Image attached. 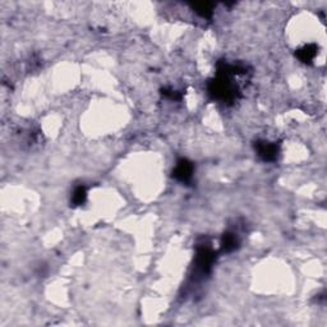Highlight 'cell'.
Instances as JSON below:
<instances>
[{
	"label": "cell",
	"instance_id": "6da1fadb",
	"mask_svg": "<svg viewBox=\"0 0 327 327\" xmlns=\"http://www.w3.org/2000/svg\"><path fill=\"white\" fill-rule=\"evenodd\" d=\"M215 261V253L208 245H199L197 248L196 263H194V272L196 276H205L211 271V267Z\"/></svg>",
	"mask_w": 327,
	"mask_h": 327
},
{
	"label": "cell",
	"instance_id": "7a4b0ae2",
	"mask_svg": "<svg viewBox=\"0 0 327 327\" xmlns=\"http://www.w3.org/2000/svg\"><path fill=\"white\" fill-rule=\"evenodd\" d=\"M257 155L262 159L263 161H274L276 160L279 153V146L272 142L267 141H261L256 143Z\"/></svg>",
	"mask_w": 327,
	"mask_h": 327
},
{
	"label": "cell",
	"instance_id": "3957f363",
	"mask_svg": "<svg viewBox=\"0 0 327 327\" xmlns=\"http://www.w3.org/2000/svg\"><path fill=\"white\" fill-rule=\"evenodd\" d=\"M193 169H194V167H193L192 163H189V161L185 160V159H181V160L178 161L174 171H173V177H174L177 180L183 181V183H188V181L192 179Z\"/></svg>",
	"mask_w": 327,
	"mask_h": 327
},
{
	"label": "cell",
	"instance_id": "277c9868",
	"mask_svg": "<svg viewBox=\"0 0 327 327\" xmlns=\"http://www.w3.org/2000/svg\"><path fill=\"white\" fill-rule=\"evenodd\" d=\"M239 245V238L238 235L234 234V233H226L223 237V242H221V249L223 252L230 253L233 251L238 248Z\"/></svg>",
	"mask_w": 327,
	"mask_h": 327
},
{
	"label": "cell",
	"instance_id": "5b68a950",
	"mask_svg": "<svg viewBox=\"0 0 327 327\" xmlns=\"http://www.w3.org/2000/svg\"><path fill=\"white\" fill-rule=\"evenodd\" d=\"M316 54H317L316 45H306V46L302 47V49H299L298 51H297V57H298L302 61H304V63H311V61L314 59V57H316Z\"/></svg>",
	"mask_w": 327,
	"mask_h": 327
},
{
	"label": "cell",
	"instance_id": "8992f818",
	"mask_svg": "<svg viewBox=\"0 0 327 327\" xmlns=\"http://www.w3.org/2000/svg\"><path fill=\"white\" fill-rule=\"evenodd\" d=\"M192 8L197 15H201L202 18H211V15H212L213 4L211 3H194L192 4Z\"/></svg>",
	"mask_w": 327,
	"mask_h": 327
},
{
	"label": "cell",
	"instance_id": "52a82bcc",
	"mask_svg": "<svg viewBox=\"0 0 327 327\" xmlns=\"http://www.w3.org/2000/svg\"><path fill=\"white\" fill-rule=\"evenodd\" d=\"M87 198V192H86V188L83 185H79L74 189V192L72 194V202L74 206H81L83 205Z\"/></svg>",
	"mask_w": 327,
	"mask_h": 327
}]
</instances>
